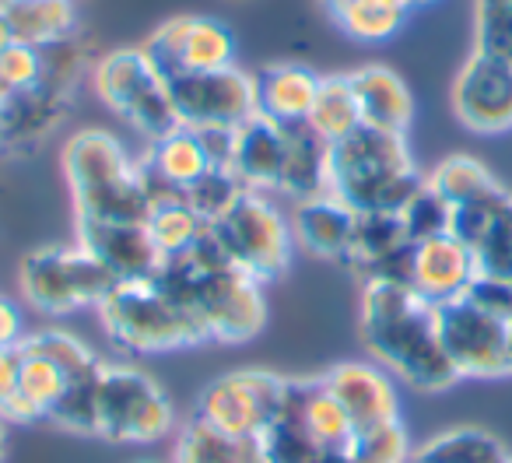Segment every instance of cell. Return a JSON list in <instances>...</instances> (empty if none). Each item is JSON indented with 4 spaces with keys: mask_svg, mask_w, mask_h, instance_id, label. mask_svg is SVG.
I'll return each mask as SVG.
<instances>
[{
    "mask_svg": "<svg viewBox=\"0 0 512 463\" xmlns=\"http://www.w3.org/2000/svg\"><path fill=\"white\" fill-rule=\"evenodd\" d=\"M362 341L376 365L421 393H442L460 383L439 337L435 306L411 285L369 281L362 295Z\"/></svg>",
    "mask_w": 512,
    "mask_h": 463,
    "instance_id": "6da1fadb",
    "label": "cell"
},
{
    "mask_svg": "<svg viewBox=\"0 0 512 463\" xmlns=\"http://www.w3.org/2000/svg\"><path fill=\"white\" fill-rule=\"evenodd\" d=\"M421 186L425 176L414 169L404 134L362 123L348 137L330 144V193H337L358 214H400Z\"/></svg>",
    "mask_w": 512,
    "mask_h": 463,
    "instance_id": "7a4b0ae2",
    "label": "cell"
},
{
    "mask_svg": "<svg viewBox=\"0 0 512 463\" xmlns=\"http://www.w3.org/2000/svg\"><path fill=\"white\" fill-rule=\"evenodd\" d=\"M64 172L78 221H148L155 207L141 179V162L109 130L74 134L64 148Z\"/></svg>",
    "mask_w": 512,
    "mask_h": 463,
    "instance_id": "3957f363",
    "label": "cell"
},
{
    "mask_svg": "<svg viewBox=\"0 0 512 463\" xmlns=\"http://www.w3.org/2000/svg\"><path fill=\"white\" fill-rule=\"evenodd\" d=\"M99 316L116 348L134 355H162V351L204 344L207 327L193 309L179 306L155 281H123L99 302Z\"/></svg>",
    "mask_w": 512,
    "mask_h": 463,
    "instance_id": "277c9868",
    "label": "cell"
},
{
    "mask_svg": "<svg viewBox=\"0 0 512 463\" xmlns=\"http://www.w3.org/2000/svg\"><path fill=\"white\" fill-rule=\"evenodd\" d=\"M211 236L221 246V253L232 260V267H239L260 285L285 274L295 250L292 218H285L264 190L242 193L211 225Z\"/></svg>",
    "mask_w": 512,
    "mask_h": 463,
    "instance_id": "5b68a950",
    "label": "cell"
},
{
    "mask_svg": "<svg viewBox=\"0 0 512 463\" xmlns=\"http://www.w3.org/2000/svg\"><path fill=\"white\" fill-rule=\"evenodd\" d=\"M92 85L99 92V99L148 141H158V137L179 127L176 109H172L169 99V81L151 64L141 46L113 50L102 60H95Z\"/></svg>",
    "mask_w": 512,
    "mask_h": 463,
    "instance_id": "8992f818",
    "label": "cell"
},
{
    "mask_svg": "<svg viewBox=\"0 0 512 463\" xmlns=\"http://www.w3.org/2000/svg\"><path fill=\"white\" fill-rule=\"evenodd\" d=\"M176 428L162 386L134 365H106L95 383V435L109 442H158Z\"/></svg>",
    "mask_w": 512,
    "mask_h": 463,
    "instance_id": "52a82bcc",
    "label": "cell"
},
{
    "mask_svg": "<svg viewBox=\"0 0 512 463\" xmlns=\"http://www.w3.org/2000/svg\"><path fill=\"white\" fill-rule=\"evenodd\" d=\"M18 285L32 309L46 316H67L95 306L116 288L113 274L81 246H43L22 260Z\"/></svg>",
    "mask_w": 512,
    "mask_h": 463,
    "instance_id": "ba28073f",
    "label": "cell"
},
{
    "mask_svg": "<svg viewBox=\"0 0 512 463\" xmlns=\"http://www.w3.org/2000/svg\"><path fill=\"white\" fill-rule=\"evenodd\" d=\"M288 379L267 369H235L204 386L193 418L207 421L225 435L260 439L285 404Z\"/></svg>",
    "mask_w": 512,
    "mask_h": 463,
    "instance_id": "9c48e42d",
    "label": "cell"
},
{
    "mask_svg": "<svg viewBox=\"0 0 512 463\" xmlns=\"http://www.w3.org/2000/svg\"><path fill=\"white\" fill-rule=\"evenodd\" d=\"M439 337L449 362L460 379H495L509 376V320L491 309L477 306L474 299H453L435 306Z\"/></svg>",
    "mask_w": 512,
    "mask_h": 463,
    "instance_id": "30bf717a",
    "label": "cell"
},
{
    "mask_svg": "<svg viewBox=\"0 0 512 463\" xmlns=\"http://www.w3.org/2000/svg\"><path fill=\"white\" fill-rule=\"evenodd\" d=\"M169 99L179 127H242L256 116V81L239 67L225 71H186L169 78Z\"/></svg>",
    "mask_w": 512,
    "mask_h": 463,
    "instance_id": "8fae6325",
    "label": "cell"
},
{
    "mask_svg": "<svg viewBox=\"0 0 512 463\" xmlns=\"http://www.w3.org/2000/svg\"><path fill=\"white\" fill-rule=\"evenodd\" d=\"M165 81L186 71H225L235 67V36L225 22L204 15H176L162 22L141 46Z\"/></svg>",
    "mask_w": 512,
    "mask_h": 463,
    "instance_id": "7c38bea8",
    "label": "cell"
},
{
    "mask_svg": "<svg viewBox=\"0 0 512 463\" xmlns=\"http://www.w3.org/2000/svg\"><path fill=\"white\" fill-rule=\"evenodd\" d=\"M453 113L474 134L512 130V60L474 50L453 81Z\"/></svg>",
    "mask_w": 512,
    "mask_h": 463,
    "instance_id": "4fadbf2b",
    "label": "cell"
},
{
    "mask_svg": "<svg viewBox=\"0 0 512 463\" xmlns=\"http://www.w3.org/2000/svg\"><path fill=\"white\" fill-rule=\"evenodd\" d=\"M78 246L113 274L116 285L151 281L165 264L144 221H78Z\"/></svg>",
    "mask_w": 512,
    "mask_h": 463,
    "instance_id": "5bb4252c",
    "label": "cell"
},
{
    "mask_svg": "<svg viewBox=\"0 0 512 463\" xmlns=\"http://www.w3.org/2000/svg\"><path fill=\"white\" fill-rule=\"evenodd\" d=\"M323 386L344 404L348 418L355 421V432L400 421V393L393 376L376 362H341L323 372Z\"/></svg>",
    "mask_w": 512,
    "mask_h": 463,
    "instance_id": "9a60e30c",
    "label": "cell"
},
{
    "mask_svg": "<svg viewBox=\"0 0 512 463\" xmlns=\"http://www.w3.org/2000/svg\"><path fill=\"white\" fill-rule=\"evenodd\" d=\"M477 257L463 239L453 232H442L425 243H414L411 257V288L432 306H446L463 299L467 288L477 281Z\"/></svg>",
    "mask_w": 512,
    "mask_h": 463,
    "instance_id": "2e32d148",
    "label": "cell"
},
{
    "mask_svg": "<svg viewBox=\"0 0 512 463\" xmlns=\"http://www.w3.org/2000/svg\"><path fill=\"white\" fill-rule=\"evenodd\" d=\"M67 106H71V92L50 85V81H39L36 88H25V92H8L4 113H0L4 151L36 148L50 130L60 127Z\"/></svg>",
    "mask_w": 512,
    "mask_h": 463,
    "instance_id": "e0dca14e",
    "label": "cell"
},
{
    "mask_svg": "<svg viewBox=\"0 0 512 463\" xmlns=\"http://www.w3.org/2000/svg\"><path fill=\"white\" fill-rule=\"evenodd\" d=\"M355 225H358V211L330 190L320 193V197L299 200V207L292 214L295 243L323 260L348 257Z\"/></svg>",
    "mask_w": 512,
    "mask_h": 463,
    "instance_id": "ac0fdd59",
    "label": "cell"
},
{
    "mask_svg": "<svg viewBox=\"0 0 512 463\" xmlns=\"http://www.w3.org/2000/svg\"><path fill=\"white\" fill-rule=\"evenodd\" d=\"M281 165H285V127L267 116H249L235 127L232 172L246 190H278Z\"/></svg>",
    "mask_w": 512,
    "mask_h": 463,
    "instance_id": "d6986e66",
    "label": "cell"
},
{
    "mask_svg": "<svg viewBox=\"0 0 512 463\" xmlns=\"http://www.w3.org/2000/svg\"><path fill=\"white\" fill-rule=\"evenodd\" d=\"M351 88H355L358 109H362V123L379 130H393V134H407L414 120V99L407 81L386 64H365L348 74Z\"/></svg>",
    "mask_w": 512,
    "mask_h": 463,
    "instance_id": "ffe728a7",
    "label": "cell"
},
{
    "mask_svg": "<svg viewBox=\"0 0 512 463\" xmlns=\"http://www.w3.org/2000/svg\"><path fill=\"white\" fill-rule=\"evenodd\" d=\"M256 81V113L281 123H306L309 109L316 102L320 74H313L302 64H267L253 74Z\"/></svg>",
    "mask_w": 512,
    "mask_h": 463,
    "instance_id": "44dd1931",
    "label": "cell"
},
{
    "mask_svg": "<svg viewBox=\"0 0 512 463\" xmlns=\"http://www.w3.org/2000/svg\"><path fill=\"white\" fill-rule=\"evenodd\" d=\"M330 190V144L309 123L285 127V165H281L278 193L292 197L295 204L320 197Z\"/></svg>",
    "mask_w": 512,
    "mask_h": 463,
    "instance_id": "7402d4cb",
    "label": "cell"
},
{
    "mask_svg": "<svg viewBox=\"0 0 512 463\" xmlns=\"http://www.w3.org/2000/svg\"><path fill=\"white\" fill-rule=\"evenodd\" d=\"M141 165L148 176H155L158 183L176 193H186L207 169H214L204 144H200L197 130H190V127H176L165 137H158V141H151Z\"/></svg>",
    "mask_w": 512,
    "mask_h": 463,
    "instance_id": "603a6c76",
    "label": "cell"
},
{
    "mask_svg": "<svg viewBox=\"0 0 512 463\" xmlns=\"http://www.w3.org/2000/svg\"><path fill=\"white\" fill-rule=\"evenodd\" d=\"M0 11L8 18L15 43L36 46V50L74 39V32H78L74 0H8Z\"/></svg>",
    "mask_w": 512,
    "mask_h": 463,
    "instance_id": "cb8c5ba5",
    "label": "cell"
},
{
    "mask_svg": "<svg viewBox=\"0 0 512 463\" xmlns=\"http://www.w3.org/2000/svg\"><path fill=\"white\" fill-rule=\"evenodd\" d=\"M172 463H267L264 442L246 435H225L207 421L193 418L176 439Z\"/></svg>",
    "mask_w": 512,
    "mask_h": 463,
    "instance_id": "d4e9b609",
    "label": "cell"
},
{
    "mask_svg": "<svg viewBox=\"0 0 512 463\" xmlns=\"http://www.w3.org/2000/svg\"><path fill=\"white\" fill-rule=\"evenodd\" d=\"M330 18L355 43H386L404 29L411 11L400 0H330Z\"/></svg>",
    "mask_w": 512,
    "mask_h": 463,
    "instance_id": "484cf974",
    "label": "cell"
},
{
    "mask_svg": "<svg viewBox=\"0 0 512 463\" xmlns=\"http://www.w3.org/2000/svg\"><path fill=\"white\" fill-rule=\"evenodd\" d=\"M306 123L327 144H337L341 137H348L351 130L362 127V109H358L355 88H351L348 74H323Z\"/></svg>",
    "mask_w": 512,
    "mask_h": 463,
    "instance_id": "4316f807",
    "label": "cell"
},
{
    "mask_svg": "<svg viewBox=\"0 0 512 463\" xmlns=\"http://www.w3.org/2000/svg\"><path fill=\"white\" fill-rule=\"evenodd\" d=\"M414 463H505L509 449L484 428H446L432 435L418 453L411 456Z\"/></svg>",
    "mask_w": 512,
    "mask_h": 463,
    "instance_id": "83f0119b",
    "label": "cell"
},
{
    "mask_svg": "<svg viewBox=\"0 0 512 463\" xmlns=\"http://www.w3.org/2000/svg\"><path fill=\"white\" fill-rule=\"evenodd\" d=\"M144 225H148L151 239H155L158 253L165 260L183 257V253H190L207 236V221L186 200H169V204L151 207Z\"/></svg>",
    "mask_w": 512,
    "mask_h": 463,
    "instance_id": "f1b7e54d",
    "label": "cell"
},
{
    "mask_svg": "<svg viewBox=\"0 0 512 463\" xmlns=\"http://www.w3.org/2000/svg\"><path fill=\"white\" fill-rule=\"evenodd\" d=\"M22 348V369H18V393L22 400H29V407L39 414V421H50V414L57 411V404L64 400L71 376L60 369L57 362H50L46 355L32 351L29 344H18Z\"/></svg>",
    "mask_w": 512,
    "mask_h": 463,
    "instance_id": "f546056e",
    "label": "cell"
},
{
    "mask_svg": "<svg viewBox=\"0 0 512 463\" xmlns=\"http://www.w3.org/2000/svg\"><path fill=\"white\" fill-rule=\"evenodd\" d=\"M425 179H428V186H432V190H439L442 197L449 200V204H463V200L477 197V193H484V190H491V186H495L491 172L470 155L442 158V162L435 165Z\"/></svg>",
    "mask_w": 512,
    "mask_h": 463,
    "instance_id": "4dcf8cb0",
    "label": "cell"
},
{
    "mask_svg": "<svg viewBox=\"0 0 512 463\" xmlns=\"http://www.w3.org/2000/svg\"><path fill=\"white\" fill-rule=\"evenodd\" d=\"M400 221H404V232L411 243H425V239H435V236H442V232H449V225H453V204H449L439 190H432L425 179V186L404 204Z\"/></svg>",
    "mask_w": 512,
    "mask_h": 463,
    "instance_id": "1f68e13d",
    "label": "cell"
},
{
    "mask_svg": "<svg viewBox=\"0 0 512 463\" xmlns=\"http://www.w3.org/2000/svg\"><path fill=\"white\" fill-rule=\"evenodd\" d=\"M242 193H246V186L239 183V176H235L232 169H207L204 176L183 193V200L207 221V225H214Z\"/></svg>",
    "mask_w": 512,
    "mask_h": 463,
    "instance_id": "d6a6232c",
    "label": "cell"
},
{
    "mask_svg": "<svg viewBox=\"0 0 512 463\" xmlns=\"http://www.w3.org/2000/svg\"><path fill=\"white\" fill-rule=\"evenodd\" d=\"M25 344H29L32 351H39V355H46L50 362H57L71 379L88 376V372H95L102 365L99 358L92 355V348H88L85 341H78L74 334H67V330H43V334L25 337Z\"/></svg>",
    "mask_w": 512,
    "mask_h": 463,
    "instance_id": "836d02e7",
    "label": "cell"
},
{
    "mask_svg": "<svg viewBox=\"0 0 512 463\" xmlns=\"http://www.w3.org/2000/svg\"><path fill=\"white\" fill-rule=\"evenodd\" d=\"M351 456H355V463H411V435L400 421L369 428V432L355 435Z\"/></svg>",
    "mask_w": 512,
    "mask_h": 463,
    "instance_id": "e575fe53",
    "label": "cell"
},
{
    "mask_svg": "<svg viewBox=\"0 0 512 463\" xmlns=\"http://www.w3.org/2000/svg\"><path fill=\"white\" fill-rule=\"evenodd\" d=\"M99 369L81 379H71L64 400H60L57 411L50 414L53 425L67 428V432H78V435H95V383H99Z\"/></svg>",
    "mask_w": 512,
    "mask_h": 463,
    "instance_id": "d590c367",
    "label": "cell"
},
{
    "mask_svg": "<svg viewBox=\"0 0 512 463\" xmlns=\"http://www.w3.org/2000/svg\"><path fill=\"white\" fill-rule=\"evenodd\" d=\"M477 50L512 60V0H477Z\"/></svg>",
    "mask_w": 512,
    "mask_h": 463,
    "instance_id": "8d00e7d4",
    "label": "cell"
},
{
    "mask_svg": "<svg viewBox=\"0 0 512 463\" xmlns=\"http://www.w3.org/2000/svg\"><path fill=\"white\" fill-rule=\"evenodd\" d=\"M43 71H46V60L43 50H36V46L11 43L8 50L0 53V85L8 88V92L36 88L43 81Z\"/></svg>",
    "mask_w": 512,
    "mask_h": 463,
    "instance_id": "74e56055",
    "label": "cell"
},
{
    "mask_svg": "<svg viewBox=\"0 0 512 463\" xmlns=\"http://www.w3.org/2000/svg\"><path fill=\"white\" fill-rule=\"evenodd\" d=\"M467 299H474L477 306L491 309L495 316L512 320V285H509V281L484 278V274H477V281L467 288Z\"/></svg>",
    "mask_w": 512,
    "mask_h": 463,
    "instance_id": "f35d334b",
    "label": "cell"
},
{
    "mask_svg": "<svg viewBox=\"0 0 512 463\" xmlns=\"http://www.w3.org/2000/svg\"><path fill=\"white\" fill-rule=\"evenodd\" d=\"M25 341V323L15 302L0 295V348H18Z\"/></svg>",
    "mask_w": 512,
    "mask_h": 463,
    "instance_id": "ab89813d",
    "label": "cell"
},
{
    "mask_svg": "<svg viewBox=\"0 0 512 463\" xmlns=\"http://www.w3.org/2000/svg\"><path fill=\"white\" fill-rule=\"evenodd\" d=\"M18 369H22V348H0V404L18 393Z\"/></svg>",
    "mask_w": 512,
    "mask_h": 463,
    "instance_id": "60d3db41",
    "label": "cell"
},
{
    "mask_svg": "<svg viewBox=\"0 0 512 463\" xmlns=\"http://www.w3.org/2000/svg\"><path fill=\"white\" fill-rule=\"evenodd\" d=\"M11 43H15V36H11V25H8V18H4V11H0V53L8 50Z\"/></svg>",
    "mask_w": 512,
    "mask_h": 463,
    "instance_id": "b9f144b4",
    "label": "cell"
},
{
    "mask_svg": "<svg viewBox=\"0 0 512 463\" xmlns=\"http://www.w3.org/2000/svg\"><path fill=\"white\" fill-rule=\"evenodd\" d=\"M4 453H8V421L0 418V463H4Z\"/></svg>",
    "mask_w": 512,
    "mask_h": 463,
    "instance_id": "7bdbcfd3",
    "label": "cell"
},
{
    "mask_svg": "<svg viewBox=\"0 0 512 463\" xmlns=\"http://www.w3.org/2000/svg\"><path fill=\"white\" fill-rule=\"evenodd\" d=\"M407 11H414V8H428V4H435V0H400Z\"/></svg>",
    "mask_w": 512,
    "mask_h": 463,
    "instance_id": "ee69618b",
    "label": "cell"
},
{
    "mask_svg": "<svg viewBox=\"0 0 512 463\" xmlns=\"http://www.w3.org/2000/svg\"><path fill=\"white\" fill-rule=\"evenodd\" d=\"M4 99H8V88L0 85V113H4ZM0 151H4V127H0Z\"/></svg>",
    "mask_w": 512,
    "mask_h": 463,
    "instance_id": "f6af8a7d",
    "label": "cell"
},
{
    "mask_svg": "<svg viewBox=\"0 0 512 463\" xmlns=\"http://www.w3.org/2000/svg\"><path fill=\"white\" fill-rule=\"evenodd\" d=\"M509 372H512V320H509Z\"/></svg>",
    "mask_w": 512,
    "mask_h": 463,
    "instance_id": "bcb514c9",
    "label": "cell"
},
{
    "mask_svg": "<svg viewBox=\"0 0 512 463\" xmlns=\"http://www.w3.org/2000/svg\"><path fill=\"white\" fill-rule=\"evenodd\" d=\"M137 463H155V460H137Z\"/></svg>",
    "mask_w": 512,
    "mask_h": 463,
    "instance_id": "7dc6e473",
    "label": "cell"
},
{
    "mask_svg": "<svg viewBox=\"0 0 512 463\" xmlns=\"http://www.w3.org/2000/svg\"><path fill=\"white\" fill-rule=\"evenodd\" d=\"M4 4H8V0H0V8H4Z\"/></svg>",
    "mask_w": 512,
    "mask_h": 463,
    "instance_id": "c3c4849f",
    "label": "cell"
},
{
    "mask_svg": "<svg viewBox=\"0 0 512 463\" xmlns=\"http://www.w3.org/2000/svg\"><path fill=\"white\" fill-rule=\"evenodd\" d=\"M505 463H512V456H509V460H505Z\"/></svg>",
    "mask_w": 512,
    "mask_h": 463,
    "instance_id": "681fc988",
    "label": "cell"
},
{
    "mask_svg": "<svg viewBox=\"0 0 512 463\" xmlns=\"http://www.w3.org/2000/svg\"><path fill=\"white\" fill-rule=\"evenodd\" d=\"M327 4H330V0H327Z\"/></svg>",
    "mask_w": 512,
    "mask_h": 463,
    "instance_id": "f907efd6",
    "label": "cell"
},
{
    "mask_svg": "<svg viewBox=\"0 0 512 463\" xmlns=\"http://www.w3.org/2000/svg\"><path fill=\"white\" fill-rule=\"evenodd\" d=\"M411 463H414V460H411Z\"/></svg>",
    "mask_w": 512,
    "mask_h": 463,
    "instance_id": "816d5d0a",
    "label": "cell"
}]
</instances>
